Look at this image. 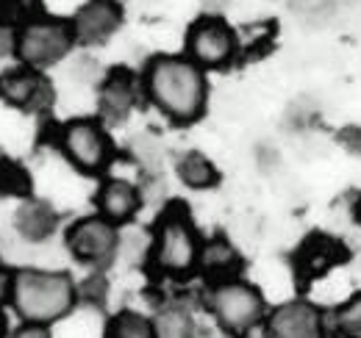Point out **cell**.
I'll list each match as a JSON object with an SVG mask.
<instances>
[{
    "instance_id": "1",
    "label": "cell",
    "mask_w": 361,
    "mask_h": 338,
    "mask_svg": "<svg viewBox=\"0 0 361 338\" xmlns=\"http://www.w3.org/2000/svg\"><path fill=\"white\" fill-rule=\"evenodd\" d=\"M142 86L150 103L178 125L200 120L206 111V100H209L206 73L189 56L150 58L142 75Z\"/></svg>"
},
{
    "instance_id": "2",
    "label": "cell",
    "mask_w": 361,
    "mask_h": 338,
    "mask_svg": "<svg viewBox=\"0 0 361 338\" xmlns=\"http://www.w3.org/2000/svg\"><path fill=\"white\" fill-rule=\"evenodd\" d=\"M17 316L28 325H53L64 319L75 302L78 292L70 275L45 269H20L14 272L11 299Z\"/></svg>"
},
{
    "instance_id": "3",
    "label": "cell",
    "mask_w": 361,
    "mask_h": 338,
    "mask_svg": "<svg viewBox=\"0 0 361 338\" xmlns=\"http://www.w3.org/2000/svg\"><path fill=\"white\" fill-rule=\"evenodd\" d=\"M150 269L161 277H183L197 266L200 258V236L183 203H170L150 239Z\"/></svg>"
},
{
    "instance_id": "4",
    "label": "cell",
    "mask_w": 361,
    "mask_h": 338,
    "mask_svg": "<svg viewBox=\"0 0 361 338\" xmlns=\"http://www.w3.org/2000/svg\"><path fill=\"white\" fill-rule=\"evenodd\" d=\"M209 311L214 322L231 336H247L267 319V302L264 294L239 277L212 283L209 289Z\"/></svg>"
},
{
    "instance_id": "5",
    "label": "cell",
    "mask_w": 361,
    "mask_h": 338,
    "mask_svg": "<svg viewBox=\"0 0 361 338\" xmlns=\"http://www.w3.org/2000/svg\"><path fill=\"white\" fill-rule=\"evenodd\" d=\"M73 42H75L73 23L39 17V20L25 23L23 31L17 34V56L23 64L42 70V67L61 61L73 50Z\"/></svg>"
},
{
    "instance_id": "6",
    "label": "cell",
    "mask_w": 361,
    "mask_h": 338,
    "mask_svg": "<svg viewBox=\"0 0 361 338\" xmlns=\"http://www.w3.org/2000/svg\"><path fill=\"white\" fill-rule=\"evenodd\" d=\"M239 37L223 17L206 14L186 31V56L203 70H220L236 56Z\"/></svg>"
},
{
    "instance_id": "7",
    "label": "cell",
    "mask_w": 361,
    "mask_h": 338,
    "mask_svg": "<svg viewBox=\"0 0 361 338\" xmlns=\"http://www.w3.org/2000/svg\"><path fill=\"white\" fill-rule=\"evenodd\" d=\"M59 147L67 161L84 175L103 172L111 158V139L97 120H73L61 127Z\"/></svg>"
},
{
    "instance_id": "8",
    "label": "cell",
    "mask_w": 361,
    "mask_h": 338,
    "mask_svg": "<svg viewBox=\"0 0 361 338\" xmlns=\"http://www.w3.org/2000/svg\"><path fill=\"white\" fill-rule=\"evenodd\" d=\"M67 247L81 263L90 266H109L114 261V255L120 253V233L117 225L109 222L106 216L94 213L78 219L70 230H67Z\"/></svg>"
},
{
    "instance_id": "9",
    "label": "cell",
    "mask_w": 361,
    "mask_h": 338,
    "mask_svg": "<svg viewBox=\"0 0 361 338\" xmlns=\"http://www.w3.org/2000/svg\"><path fill=\"white\" fill-rule=\"evenodd\" d=\"M267 338H328L325 313L309 299H289L264 319Z\"/></svg>"
},
{
    "instance_id": "10",
    "label": "cell",
    "mask_w": 361,
    "mask_h": 338,
    "mask_svg": "<svg viewBox=\"0 0 361 338\" xmlns=\"http://www.w3.org/2000/svg\"><path fill=\"white\" fill-rule=\"evenodd\" d=\"M348 258L350 253H348L345 242H339L328 233H312L298 247L292 266H295V275L300 277V283H312V280H319L322 275H328L331 269L342 266Z\"/></svg>"
},
{
    "instance_id": "11",
    "label": "cell",
    "mask_w": 361,
    "mask_h": 338,
    "mask_svg": "<svg viewBox=\"0 0 361 338\" xmlns=\"http://www.w3.org/2000/svg\"><path fill=\"white\" fill-rule=\"evenodd\" d=\"M0 94L23 111H47L53 106V86L34 67H17L0 78Z\"/></svg>"
},
{
    "instance_id": "12",
    "label": "cell",
    "mask_w": 361,
    "mask_h": 338,
    "mask_svg": "<svg viewBox=\"0 0 361 338\" xmlns=\"http://www.w3.org/2000/svg\"><path fill=\"white\" fill-rule=\"evenodd\" d=\"M123 25V8L117 0H90L73 17L75 42L103 44Z\"/></svg>"
},
{
    "instance_id": "13",
    "label": "cell",
    "mask_w": 361,
    "mask_h": 338,
    "mask_svg": "<svg viewBox=\"0 0 361 338\" xmlns=\"http://www.w3.org/2000/svg\"><path fill=\"white\" fill-rule=\"evenodd\" d=\"M94 206H97V213L106 216L109 222L126 225L142 208V192L136 189L131 180L109 177V180L100 183L97 197H94Z\"/></svg>"
},
{
    "instance_id": "14",
    "label": "cell",
    "mask_w": 361,
    "mask_h": 338,
    "mask_svg": "<svg viewBox=\"0 0 361 338\" xmlns=\"http://www.w3.org/2000/svg\"><path fill=\"white\" fill-rule=\"evenodd\" d=\"M136 92H139V84H136V75L131 70H114L103 86H100V114L111 123L117 120H126L128 111L134 108L136 103Z\"/></svg>"
},
{
    "instance_id": "15",
    "label": "cell",
    "mask_w": 361,
    "mask_h": 338,
    "mask_svg": "<svg viewBox=\"0 0 361 338\" xmlns=\"http://www.w3.org/2000/svg\"><path fill=\"white\" fill-rule=\"evenodd\" d=\"M197 266H200V272H203L212 283H220V280L239 277V272H242V258H239V253L233 250V244L228 242L226 236H212L209 242L200 244Z\"/></svg>"
},
{
    "instance_id": "16",
    "label": "cell",
    "mask_w": 361,
    "mask_h": 338,
    "mask_svg": "<svg viewBox=\"0 0 361 338\" xmlns=\"http://www.w3.org/2000/svg\"><path fill=\"white\" fill-rule=\"evenodd\" d=\"M14 227L28 242H42L56 230V211L42 200H25L14 213Z\"/></svg>"
},
{
    "instance_id": "17",
    "label": "cell",
    "mask_w": 361,
    "mask_h": 338,
    "mask_svg": "<svg viewBox=\"0 0 361 338\" xmlns=\"http://www.w3.org/2000/svg\"><path fill=\"white\" fill-rule=\"evenodd\" d=\"M178 177L183 180V186L189 189H212L220 183V172L214 167L212 158H206L203 153L192 150L178 161Z\"/></svg>"
},
{
    "instance_id": "18",
    "label": "cell",
    "mask_w": 361,
    "mask_h": 338,
    "mask_svg": "<svg viewBox=\"0 0 361 338\" xmlns=\"http://www.w3.org/2000/svg\"><path fill=\"white\" fill-rule=\"evenodd\" d=\"M153 327H156V338H195V333H197L192 313L180 305L161 308L153 316Z\"/></svg>"
},
{
    "instance_id": "19",
    "label": "cell",
    "mask_w": 361,
    "mask_h": 338,
    "mask_svg": "<svg viewBox=\"0 0 361 338\" xmlns=\"http://www.w3.org/2000/svg\"><path fill=\"white\" fill-rule=\"evenodd\" d=\"M106 338H156V327H153V319L136 311H120L109 319Z\"/></svg>"
},
{
    "instance_id": "20",
    "label": "cell",
    "mask_w": 361,
    "mask_h": 338,
    "mask_svg": "<svg viewBox=\"0 0 361 338\" xmlns=\"http://www.w3.org/2000/svg\"><path fill=\"white\" fill-rule=\"evenodd\" d=\"M331 330L336 338H361V294L350 296L342 308L334 311Z\"/></svg>"
},
{
    "instance_id": "21",
    "label": "cell",
    "mask_w": 361,
    "mask_h": 338,
    "mask_svg": "<svg viewBox=\"0 0 361 338\" xmlns=\"http://www.w3.org/2000/svg\"><path fill=\"white\" fill-rule=\"evenodd\" d=\"M0 194H14V197L31 194V175L23 164L6 156H0Z\"/></svg>"
},
{
    "instance_id": "22",
    "label": "cell",
    "mask_w": 361,
    "mask_h": 338,
    "mask_svg": "<svg viewBox=\"0 0 361 338\" xmlns=\"http://www.w3.org/2000/svg\"><path fill=\"white\" fill-rule=\"evenodd\" d=\"M334 0H292V8L303 17V20H317V17H325L331 11Z\"/></svg>"
},
{
    "instance_id": "23",
    "label": "cell",
    "mask_w": 361,
    "mask_h": 338,
    "mask_svg": "<svg viewBox=\"0 0 361 338\" xmlns=\"http://www.w3.org/2000/svg\"><path fill=\"white\" fill-rule=\"evenodd\" d=\"M134 153H136V161H142L145 167H156L159 164V158H161V153H159V144L150 139V136H142V139H136L134 142Z\"/></svg>"
},
{
    "instance_id": "24",
    "label": "cell",
    "mask_w": 361,
    "mask_h": 338,
    "mask_svg": "<svg viewBox=\"0 0 361 338\" xmlns=\"http://www.w3.org/2000/svg\"><path fill=\"white\" fill-rule=\"evenodd\" d=\"M11 338H53V336H50V327L47 325H28L25 322Z\"/></svg>"
},
{
    "instance_id": "25",
    "label": "cell",
    "mask_w": 361,
    "mask_h": 338,
    "mask_svg": "<svg viewBox=\"0 0 361 338\" xmlns=\"http://www.w3.org/2000/svg\"><path fill=\"white\" fill-rule=\"evenodd\" d=\"M11 286H14V272H8V269L0 266V305L6 299H11Z\"/></svg>"
},
{
    "instance_id": "26",
    "label": "cell",
    "mask_w": 361,
    "mask_h": 338,
    "mask_svg": "<svg viewBox=\"0 0 361 338\" xmlns=\"http://www.w3.org/2000/svg\"><path fill=\"white\" fill-rule=\"evenodd\" d=\"M3 53H17V37H11L6 25H0V56Z\"/></svg>"
},
{
    "instance_id": "27",
    "label": "cell",
    "mask_w": 361,
    "mask_h": 338,
    "mask_svg": "<svg viewBox=\"0 0 361 338\" xmlns=\"http://www.w3.org/2000/svg\"><path fill=\"white\" fill-rule=\"evenodd\" d=\"M203 6L209 8V11H223L231 6V0H203Z\"/></svg>"
},
{
    "instance_id": "28",
    "label": "cell",
    "mask_w": 361,
    "mask_h": 338,
    "mask_svg": "<svg viewBox=\"0 0 361 338\" xmlns=\"http://www.w3.org/2000/svg\"><path fill=\"white\" fill-rule=\"evenodd\" d=\"M6 330H8V319H6V313H3V308H0V338L6 336Z\"/></svg>"
},
{
    "instance_id": "29",
    "label": "cell",
    "mask_w": 361,
    "mask_h": 338,
    "mask_svg": "<svg viewBox=\"0 0 361 338\" xmlns=\"http://www.w3.org/2000/svg\"><path fill=\"white\" fill-rule=\"evenodd\" d=\"M353 213H356V222L361 225V197L356 200V206H353Z\"/></svg>"
}]
</instances>
